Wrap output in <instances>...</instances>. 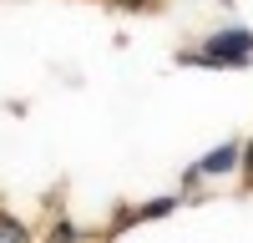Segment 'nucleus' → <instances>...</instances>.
I'll return each instance as SVG.
<instances>
[{
	"instance_id": "obj_5",
	"label": "nucleus",
	"mask_w": 253,
	"mask_h": 243,
	"mask_svg": "<svg viewBox=\"0 0 253 243\" xmlns=\"http://www.w3.org/2000/svg\"><path fill=\"white\" fill-rule=\"evenodd\" d=\"M177 202H182V198H152V202H137V208H142V223H147V218H167V213H177Z\"/></svg>"
},
{
	"instance_id": "obj_8",
	"label": "nucleus",
	"mask_w": 253,
	"mask_h": 243,
	"mask_svg": "<svg viewBox=\"0 0 253 243\" xmlns=\"http://www.w3.org/2000/svg\"><path fill=\"white\" fill-rule=\"evenodd\" d=\"M238 172H243V182H248V188H253V137L243 142V167H238Z\"/></svg>"
},
{
	"instance_id": "obj_7",
	"label": "nucleus",
	"mask_w": 253,
	"mask_h": 243,
	"mask_svg": "<svg viewBox=\"0 0 253 243\" xmlns=\"http://www.w3.org/2000/svg\"><path fill=\"white\" fill-rule=\"evenodd\" d=\"M112 5H117V10H132V15H137V10H157L162 0H112Z\"/></svg>"
},
{
	"instance_id": "obj_1",
	"label": "nucleus",
	"mask_w": 253,
	"mask_h": 243,
	"mask_svg": "<svg viewBox=\"0 0 253 243\" xmlns=\"http://www.w3.org/2000/svg\"><path fill=\"white\" fill-rule=\"evenodd\" d=\"M177 66H203V71H248L253 66V31L248 26H218L198 46L172 56Z\"/></svg>"
},
{
	"instance_id": "obj_3",
	"label": "nucleus",
	"mask_w": 253,
	"mask_h": 243,
	"mask_svg": "<svg viewBox=\"0 0 253 243\" xmlns=\"http://www.w3.org/2000/svg\"><path fill=\"white\" fill-rule=\"evenodd\" d=\"M132 223H142V208H132V202H122V208L112 213V223H107V238H122Z\"/></svg>"
},
{
	"instance_id": "obj_4",
	"label": "nucleus",
	"mask_w": 253,
	"mask_h": 243,
	"mask_svg": "<svg viewBox=\"0 0 253 243\" xmlns=\"http://www.w3.org/2000/svg\"><path fill=\"white\" fill-rule=\"evenodd\" d=\"M0 243H31L26 223H20V218H10L5 208H0Z\"/></svg>"
},
{
	"instance_id": "obj_6",
	"label": "nucleus",
	"mask_w": 253,
	"mask_h": 243,
	"mask_svg": "<svg viewBox=\"0 0 253 243\" xmlns=\"http://www.w3.org/2000/svg\"><path fill=\"white\" fill-rule=\"evenodd\" d=\"M46 243H81V228H76V223H66V218H56L51 233H46Z\"/></svg>"
},
{
	"instance_id": "obj_9",
	"label": "nucleus",
	"mask_w": 253,
	"mask_h": 243,
	"mask_svg": "<svg viewBox=\"0 0 253 243\" xmlns=\"http://www.w3.org/2000/svg\"><path fill=\"white\" fill-rule=\"evenodd\" d=\"M213 5H228V0H213Z\"/></svg>"
},
{
	"instance_id": "obj_2",
	"label": "nucleus",
	"mask_w": 253,
	"mask_h": 243,
	"mask_svg": "<svg viewBox=\"0 0 253 243\" xmlns=\"http://www.w3.org/2000/svg\"><path fill=\"white\" fill-rule=\"evenodd\" d=\"M243 167V142H218L213 152H203L193 167L182 172V188L193 193V188H203V182H218V177H233Z\"/></svg>"
}]
</instances>
